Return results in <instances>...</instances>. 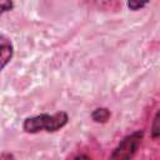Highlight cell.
Here are the masks:
<instances>
[{
  "label": "cell",
  "mask_w": 160,
  "mask_h": 160,
  "mask_svg": "<svg viewBox=\"0 0 160 160\" xmlns=\"http://www.w3.org/2000/svg\"><path fill=\"white\" fill-rule=\"evenodd\" d=\"M69 122V115L65 111H58L55 114H40L26 118L22 122V130L28 134H38L40 131L55 132L62 129Z\"/></svg>",
  "instance_id": "1"
},
{
  "label": "cell",
  "mask_w": 160,
  "mask_h": 160,
  "mask_svg": "<svg viewBox=\"0 0 160 160\" xmlns=\"http://www.w3.org/2000/svg\"><path fill=\"white\" fill-rule=\"evenodd\" d=\"M159 118H160V111H156L155 112V116L152 119V124H151V130H150V135L154 140L159 139L160 136V125H159Z\"/></svg>",
  "instance_id": "5"
},
{
  "label": "cell",
  "mask_w": 160,
  "mask_h": 160,
  "mask_svg": "<svg viewBox=\"0 0 160 160\" xmlns=\"http://www.w3.org/2000/svg\"><path fill=\"white\" fill-rule=\"evenodd\" d=\"M149 2H150V0H128L126 5L131 11H138V10L145 8Z\"/></svg>",
  "instance_id": "6"
},
{
  "label": "cell",
  "mask_w": 160,
  "mask_h": 160,
  "mask_svg": "<svg viewBox=\"0 0 160 160\" xmlns=\"http://www.w3.org/2000/svg\"><path fill=\"white\" fill-rule=\"evenodd\" d=\"M2 158H8V159H14V155H11V154H2V155H0V159H2Z\"/></svg>",
  "instance_id": "8"
},
{
  "label": "cell",
  "mask_w": 160,
  "mask_h": 160,
  "mask_svg": "<svg viewBox=\"0 0 160 160\" xmlns=\"http://www.w3.org/2000/svg\"><path fill=\"white\" fill-rule=\"evenodd\" d=\"M12 56H14L12 41L5 35H0V72L11 61Z\"/></svg>",
  "instance_id": "3"
},
{
  "label": "cell",
  "mask_w": 160,
  "mask_h": 160,
  "mask_svg": "<svg viewBox=\"0 0 160 160\" xmlns=\"http://www.w3.org/2000/svg\"><path fill=\"white\" fill-rule=\"evenodd\" d=\"M14 9L12 0H0V16L8 11H11Z\"/></svg>",
  "instance_id": "7"
},
{
  "label": "cell",
  "mask_w": 160,
  "mask_h": 160,
  "mask_svg": "<svg viewBox=\"0 0 160 160\" xmlns=\"http://www.w3.org/2000/svg\"><path fill=\"white\" fill-rule=\"evenodd\" d=\"M111 116V112L108 108H96L95 110H92L91 112V119L92 121L95 122H99V124H105L109 121Z\"/></svg>",
  "instance_id": "4"
},
{
  "label": "cell",
  "mask_w": 160,
  "mask_h": 160,
  "mask_svg": "<svg viewBox=\"0 0 160 160\" xmlns=\"http://www.w3.org/2000/svg\"><path fill=\"white\" fill-rule=\"evenodd\" d=\"M142 139H144V131L142 130H136L131 134H128L126 136H124L120 140L118 146L112 150L110 159H115V160L131 159L136 154V151L139 150Z\"/></svg>",
  "instance_id": "2"
}]
</instances>
